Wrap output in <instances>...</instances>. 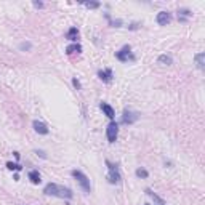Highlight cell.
<instances>
[{
    "instance_id": "e0dca14e",
    "label": "cell",
    "mask_w": 205,
    "mask_h": 205,
    "mask_svg": "<svg viewBox=\"0 0 205 205\" xmlns=\"http://www.w3.org/2000/svg\"><path fill=\"white\" fill-rule=\"evenodd\" d=\"M29 180H31L34 184H38L40 181H42V180H40V173H38L37 170H32V171H29Z\"/></svg>"
},
{
    "instance_id": "6da1fadb",
    "label": "cell",
    "mask_w": 205,
    "mask_h": 205,
    "mask_svg": "<svg viewBox=\"0 0 205 205\" xmlns=\"http://www.w3.org/2000/svg\"><path fill=\"white\" fill-rule=\"evenodd\" d=\"M72 176L77 180V183L80 184V188L84 189L85 194H90L91 186H90V180H88L87 175H85L84 171H80V170H72Z\"/></svg>"
},
{
    "instance_id": "ba28073f",
    "label": "cell",
    "mask_w": 205,
    "mask_h": 205,
    "mask_svg": "<svg viewBox=\"0 0 205 205\" xmlns=\"http://www.w3.org/2000/svg\"><path fill=\"white\" fill-rule=\"evenodd\" d=\"M101 109H103V112H104L106 117L111 119V120H114V117H115V111H114V108H112L111 104H108V103H101Z\"/></svg>"
},
{
    "instance_id": "8992f818",
    "label": "cell",
    "mask_w": 205,
    "mask_h": 205,
    "mask_svg": "<svg viewBox=\"0 0 205 205\" xmlns=\"http://www.w3.org/2000/svg\"><path fill=\"white\" fill-rule=\"evenodd\" d=\"M156 21L159 23L160 26H167L168 23L171 21V13L170 11H159V13H157V16H156Z\"/></svg>"
},
{
    "instance_id": "9a60e30c",
    "label": "cell",
    "mask_w": 205,
    "mask_h": 205,
    "mask_svg": "<svg viewBox=\"0 0 205 205\" xmlns=\"http://www.w3.org/2000/svg\"><path fill=\"white\" fill-rule=\"evenodd\" d=\"M192 13L189 10H186V8H181V10H178V19H180L181 23H184L188 18H191Z\"/></svg>"
},
{
    "instance_id": "7402d4cb",
    "label": "cell",
    "mask_w": 205,
    "mask_h": 205,
    "mask_svg": "<svg viewBox=\"0 0 205 205\" xmlns=\"http://www.w3.org/2000/svg\"><path fill=\"white\" fill-rule=\"evenodd\" d=\"M84 5L87 8H91V10H95V8H99V2H84Z\"/></svg>"
},
{
    "instance_id": "3957f363",
    "label": "cell",
    "mask_w": 205,
    "mask_h": 205,
    "mask_svg": "<svg viewBox=\"0 0 205 205\" xmlns=\"http://www.w3.org/2000/svg\"><path fill=\"white\" fill-rule=\"evenodd\" d=\"M115 58L119 59V61H122V63H127L128 59H135V56L132 55V47L130 45H123L119 51H115Z\"/></svg>"
},
{
    "instance_id": "5b68a950",
    "label": "cell",
    "mask_w": 205,
    "mask_h": 205,
    "mask_svg": "<svg viewBox=\"0 0 205 205\" xmlns=\"http://www.w3.org/2000/svg\"><path fill=\"white\" fill-rule=\"evenodd\" d=\"M138 119H139L138 112H133V111H130V109H125V111H123V115H122V123L132 125V123H135Z\"/></svg>"
},
{
    "instance_id": "603a6c76",
    "label": "cell",
    "mask_w": 205,
    "mask_h": 205,
    "mask_svg": "<svg viewBox=\"0 0 205 205\" xmlns=\"http://www.w3.org/2000/svg\"><path fill=\"white\" fill-rule=\"evenodd\" d=\"M72 85H74V87H75V90H80V88H82V85H80L79 79H75V77H74V79H72Z\"/></svg>"
},
{
    "instance_id": "ffe728a7",
    "label": "cell",
    "mask_w": 205,
    "mask_h": 205,
    "mask_svg": "<svg viewBox=\"0 0 205 205\" xmlns=\"http://www.w3.org/2000/svg\"><path fill=\"white\" fill-rule=\"evenodd\" d=\"M31 48H32V43H31V42H23V43H19V50H21V51H29Z\"/></svg>"
},
{
    "instance_id": "52a82bcc",
    "label": "cell",
    "mask_w": 205,
    "mask_h": 205,
    "mask_svg": "<svg viewBox=\"0 0 205 205\" xmlns=\"http://www.w3.org/2000/svg\"><path fill=\"white\" fill-rule=\"evenodd\" d=\"M32 127H34V130L38 133V135H48V133H50L48 127H47L43 122H40V120H34V122H32Z\"/></svg>"
},
{
    "instance_id": "d6986e66",
    "label": "cell",
    "mask_w": 205,
    "mask_h": 205,
    "mask_svg": "<svg viewBox=\"0 0 205 205\" xmlns=\"http://www.w3.org/2000/svg\"><path fill=\"white\" fill-rule=\"evenodd\" d=\"M136 176H138V178H143V180H146V178L149 176V171L144 170V168H138V170H136Z\"/></svg>"
},
{
    "instance_id": "277c9868",
    "label": "cell",
    "mask_w": 205,
    "mask_h": 205,
    "mask_svg": "<svg viewBox=\"0 0 205 205\" xmlns=\"http://www.w3.org/2000/svg\"><path fill=\"white\" fill-rule=\"evenodd\" d=\"M106 136H108V141L109 143H115L117 141V136H119V123L112 120L111 123L108 125L106 128Z\"/></svg>"
},
{
    "instance_id": "8fae6325",
    "label": "cell",
    "mask_w": 205,
    "mask_h": 205,
    "mask_svg": "<svg viewBox=\"0 0 205 205\" xmlns=\"http://www.w3.org/2000/svg\"><path fill=\"white\" fill-rule=\"evenodd\" d=\"M157 63L162 64V66H171V64H173V58H171L170 55H160L159 58H157Z\"/></svg>"
},
{
    "instance_id": "4316f807",
    "label": "cell",
    "mask_w": 205,
    "mask_h": 205,
    "mask_svg": "<svg viewBox=\"0 0 205 205\" xmlns=\"http://www.w3.org/2000/svg\"><path fill=\"white\" fill-rule=\"evenodd\" d=\"M111 24H112V26H115V27H120V24H122V21H120V19H117V21H112V23H111Z\"/></svg>"
},
{
    "instance_id": "30bf717a",
    "label": "cell",
    "mask_w": 205,
    "mask_h": 205,
    "mask_svg": "<svg viewBox=\"0 0 205 205\" xmlns=\"http://www.w3.org/2000/svg\"><path fill=\"white\" fill-rule=\"evenodd\" d=\"M98 77H99L103 82H106V84H109L112 80V71L111 69H106V71H98Z\"/></svg>"
},
{
    "instance_id": "7c38bea8",
    "label": "cell",
    "mask_w": 205,
    "mask_h": 205,
    "mask_svg": "<svg viewBox=\"0 0 205 205\" xmlns=\"http://www.w3.org/2000/svg\"><path fill=\"white\" fill-rule=\"evenodd\" d=\"M194 59H195V66L199 69H205V53H197L194 56Z\"/></svg>"
},
{
    "instance_id": "484cf974",
    "label": "cell",
    "mask_w": 205,
    "mask_h": 205,
    "mask_svg": "<svg viewBox=\"0 0 205 205\" xmlns=\"http://www.w3.org/2000/svg\"><path fill=\"white\" fill-rule=\"evenodd\" d=\"M138 27H139V24H138V23H133V24H130V26H128V29H130V31H136Z\"/></svg>"
},
{
    "instance_id": "9c48e42d",
    "label": "cell",
    "mask_w": 205,
    "mask_h": 205,
    "mask_svg": "<svg viewBox=\"0 0 205 205\" xmlns=\"http://www.w3.org/2000/svg\"><path fill=\"white\" fill-rule=\"evenodd\" d=\"M58 189H59L58 184L48 183V184L45 186V189H43V192H45L47 195H55V197H58Z\"/></svg>"
},
{
    "instance_id": "44dd1931",
    "label": "cell",
    "mask_w": 205,
    "mask_h": 205,
    "mask_svg": "<svg viewBox=\"0 0 205 205\" xmlns=\"http://www.w3.org/2000/svg\"><path fill=\"white\" fill-rule=\"evenodd\" d=\"M7 168L8 170H16V171H19L21 170V165H18V163H13V162H7Z\"/></svg>"
},
{
    "instance_id": "2e32d148",
    "label": "cell",
    "mask_w": 205,
    "mask_h": 205,
    "mask_svg": "<svg viewBox=\"0 0 205 205\" xmlns=\"http://www.w3.org/2000/svg\"><path fill=\"white\" fill-rule=\"evenodd\" d=\"M66 37L69 38L71 42H75V40H77V37H79V29H77V27H71L69 31H67Z\"/></svg>"
},
{
    "instance_id": "83f0119b",
    "label": "cell",
    "mask_w": 205,
    "mask_h": 205,
    "mask_svg": "<svg viewBox=\"0 0 205 205\" xmlns=\"http://www.w3.org/2000/svg\"><path fill=\"white\" fill-rule=\"evenodd\" d=\"M144 205H149V204H144Z\"/></svg>"
},
{
    "instance_id": "d4e9b609",
    "label": "cell",
    "mask_w": 205,
    "mask_h": 205,
    "mask_svg": "<svg viewBox=\"0 0 205 205\" xmlns=\"http://www.w3.org/2000/svg\"><path fill=\"white\" fill-rule=\"evenodd\" d=\"M35 154H37V156H40L42 159H47V154L43 152V151H38V149H35Z\"/></svg>"
},
{
    "instance_id": "4fadbf2b",
    "label": "cell",
    "mask_w": 205,
    "mask_h": 205,
    "mask_svg": "<svg viewBox=\"0 0 205 205\" xmlns=\"http://www.w3.org/2000/svg\"><path fill=\"white\" fill-rule=\"evenodd\" d=\"M72 191H71L69 188H63V186H59V189H58V197H66V199H72Z\"/></svg>"
},
{
    "instance_id": "ac0fdd59",
    "label": "cell",
    "mask_w": 205,
    "mask_h": 205,
    "mask_svg": "<svg viewBox=\"0 0 205 205\" xmlns=\"http://www.w3.org/2000/svg\"><path fill=\"white\" fill-rule=\"evenodd\" d=\"M80 51H82V47H80L79 43H72V45H69L66 48L67 55H72V53H80Z\"/></svg>"
},
{
    "instance_id": "7a4b0ae2",
    "label": "cell",
    "mask_w": 205,
    "mask_h": 205,
    "mask_svg": "<svg viewBox=\"0 0 205 205\" xmlns=\"http://www.w3.org/2000/svg\"><path fill=\"white\" fill-rule=\"evenodd\" d=\"M106 165H108V168H109V175H108L109 183H112V184L120 183L122 176H120V171H119V167H117V165H114V163H111L109 160H106Z\"/></svg>"
},
{
    "instance_id": "cb8c5ba5",
    "label": "cell",
    "mask_w": 205,
    "mask_h": 205,
    "mask_svg": "<svg viewBox=\"0 0 205 205\" xmlns=\"http://www.w3.org/2000/svg\"><path fill=\"white\" fill-rule=\"evenodd\" d=\"M32 3H34L35 8H43V2H37V0H34Z\"/></svg>"
},
{
    "instance_id": "5bb4252c",
    "label": "cell",
    "mask_w": 205,
    "mask_h": 205,
    "mask_svg": "<svg viewBox=\"0 0 205 205\" xmlns=\"http://www.w3.org/2000/svg\"><path fill=\"white\" fill-rule=\"evenodd\" d=\"M146 194H147V195H149V197H151V199H152V200H154V202H156V204H157V205H165V202H163V199H160V197H159V195H157V194H156V192H154V191H152V189H149V188H147V189H146Z\"/></svg>"
}]
</instances>
